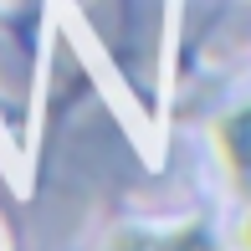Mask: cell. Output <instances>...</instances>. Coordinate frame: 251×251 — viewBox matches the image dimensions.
Instances as JSON below:
<instances>
[{
	"instance_id": "cell-1",
	"label": "cell",
	"mask_w": 251,
	"mask_h": 251,
	"mask_svg": "<svg viewBox=\"0 0 251 251\" xmlns=\"http://www.w3.org/2000/svg\"><path fill=\"white\" fill-rule=\"evenodd\" d=\"M215 144H221V159L231 169V179L251 195V108L231 113V118L215 128Z\"/></svg>"
},
{
	"instance_id": "cell-2",
	"label": "cell",
	"mask_w": 251,
	"mask_h": 251,
	"mask_svg": "<svg viewBox=\"0 0 251 251\" xmlns=\"http://www.w3.org/2000/svg\"><path fill=\"white\" fill-rule=\"evenodd\" d=\"M241 246L251 251V215H246V221H241Z\"/></svg>"
},
{
	"instance_id": "cell-3",
	"label": "cell",
	"mask_w": 251,
	"mask_h": 251,
	"mask_svg": "<svg viewBox=\"0 0 251 251\" xmlns=\"http://www.w3.org/2000/svg\"><path fill=\"white\" fill-rule=\"evenodd\" d=\"M144 251H179V236H175V241H164V246L154 241V246H144Z\"/></svg>"
}]
</instances>
